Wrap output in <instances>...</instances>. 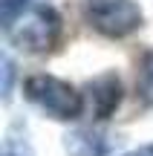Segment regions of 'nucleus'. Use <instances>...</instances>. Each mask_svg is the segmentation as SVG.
I'll list each match as a JSON object with an SVG mask.
<instances>
[{
	"label": "nucleus",
	"instance_id": "9",
	"mask_svg": "<svg viewBox=\"0 0 153 156\" xmlns=\"http://www.w3.org/2000/svg\"><path fill=\"white\" fill-rule=\"evenodd\" d=\"M3 101L12 98V81H15V61L9 55H3Z\"/></svg>",
	"mask_w": 153,
	"mask_h": 156
},
{
	"label": "nucleus",
	"instance_id": "5",
	"mask_svg": "<svg viewBox=\"0 0 153 156\" xmlns=\"http://www.w3.org/2000/svg\"><path fill=\"white\" fill-rule=\"evenodd\" d=\"M116 142L98 127H78L64 136L67 156H110Z\"/></svg>",
	"mask_w": 153,
	"mask_h": 156
},
{
	"label": "nucleus",
	"instance_id": "10",
	"mask_svg": "<svg viewBox=\"0 0 153 156\" xmlns=\"http://www.w3.org/2000/svg\"><path fill=\"white\" fill-rule=\"evenodd\" d=\"M124 156H153V142H150V145L136 147V151H130V153H124Z\"/></svg>",
	"mask_w": 153,
	"mask_h": 156
},
{
	"label": "nucleus",
	"instance_id": "8",
	"mask_svg": "<svg viewBox=\"0 0 153 156\" xmlns=\"http://www.w3.org/2000/svg\"><path fill=\"white\" fill-rule=\"evenodd\" d=\"M0 156H35V153H32V145L26 142V136L9 133L3 139V153H0Z\"/></svg>",
	"mask_w": 153,
	"mask_h": 156
},
{
	"label": "nucleus",
	"instance_id": "7",
	"mask_svg": "<svg viewBox=\"0 0 153 156\" xmlns=\"http://www.w3.org/2000/svg\"><path fill=\"white\" fill-rule=\"evenodd\" d=\"M29 3L32 0H0V26H3V32L29 9Z\"/></svg>",
	"mask_w": 153,
	"mask_h": 156
},
{
	"label": "nucleus",
	"instance_id": "6",
	"mask_svg": "<svg viewBox=\"0 0 153 156\" xmlns=\"http://www.w3.org/2000/svg\"><path fill=\"white\" fill-rule=\"evenodd\" d=\"M136 90H139V98H142L148 107H153V49H150V52H144L142 64H139Z\"/></svg>",
	"mask_w": 153,
	"mask_h": 156
},
{
	"label": "nucleus",
	"instance_id": "4",
	"mask_svg": "<svg viewBox=\"0 0 153 156\" xmlns=\"http://www.w3.org/2000/svg\"><path fill=\"white\" fill-rule=\"evenodd\" d=\"M121 78L116 73H101L84 87V110H90L92 119L104 122L116 113V107L121 104Z\"/></svg>",
	"mask_w": 153,
	"mask_h": 156
},
{
	"label": "nucleus",
	"instance_id": "1",
	"mask_svg": "<svg viewBox=\"0 0 153 156\" xmlns=\"http://www.w3.org/2000/svg\"><path fill=\"white\" fill-rule=\"evenodd\" d=\"M23 95L32 107L55 122H72L84 113V93L55 75H32L23 81Z\"/></svg>",
	"mask_w": 153,
	"mask_h": 156
},
{
	"label": "nucleus",
	"instance_id": "2",
	"mask_svg": "<svg viewBox=\"0 0 153 156\" xmlns=\"http://www.w3.org/2000/svg\"><path fill=\"white\" fill-rule=\"evenodd\" d=\"M6 38L12 46L29 55H43V52L55 49L58 38H61V15L52 6H29L9 29Z\"/></svg>",
	"mask_w": 153,
	"mask_h": 156
},
{
	"label": "nucleus",
	"instance_id": "3",
	"mask_svg": "<svg viewBox=\"0 0 153 156\" xmlns=\"http://www.w3.org/2000/svg\"><path fill=\"white\" fill-rule=\"evenodd\" d=\"M84 17L104 38H127L144 20L136 0H84Z\"/></svg>",
	"mask_w": 153,
	"mask_h": 156
}]
</instances>
